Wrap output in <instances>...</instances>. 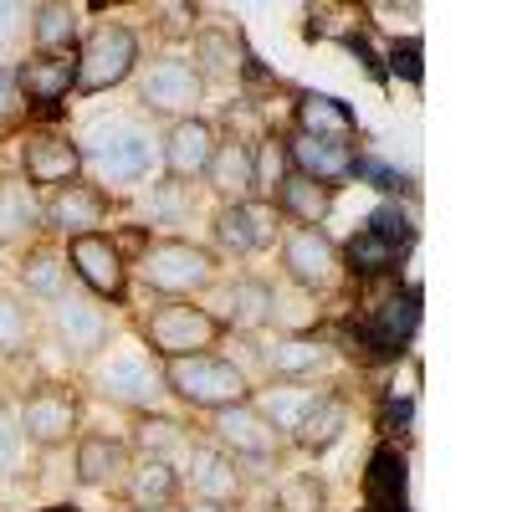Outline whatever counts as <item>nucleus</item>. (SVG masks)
<instances>
[{
    "mask_svg": "<svg viewBox=\"0 0 512 512\" xmlns=\"http://www.w3.org/2000/svg\"><path fill=\"white\" fill-rule=\"evenodd\" d=\"M77 149L98 169V180H144L154 169V139L134 118H98Z\"/></svg>",
    "mask_w": 512,
    "mask_h": 512,
    "instance_id": "f257e3e1",
    "label": "nucleus"
},
{
    "mask_svg": "<svg viewBox=\"0 0 512 512\" xmlns=\"http://www.w3.org/2000/svg\"><path fill=\"white\" fill-rule=\"evenodd\" d=\"M164 390H175L195 410H226V405H246L251 379L216 354H190V359H169Z\"/></svg>",
    "mask_w": 512,
    "mask_h": 512,
    "instance_id": "f03ea898",
    "label": "nucleus"
},
{
    "mask_svg": "<svg viewBox=\"0 0 512 512\" xmlns=\"http://www.w3.org/2000/svg\"><path fill=\"white\" fill-rule=\"evenodd\" d=\"M139 272L154 292H169V297H190L200 287L216 282V256L195 241H149L139 251Z\"/></svg>",
    "mask_w": 512,
    "mask_h": 512,
    "instance_id": "7ed1b4c3",
    "label": "nucleus"
},
{
    "mask_svg": "<svg viewBox=\"0 0 512 512\" xmlns=\"http://www.w3.org/2000/svg\"><path fill=\"white\" fill-rule=\"evenodd\" d=\"M134 62H139V41H134V31L128 26H98L88 41L77 47V82L72 88L77 93H103V88H118V82L134 72Z\"/></svg>",
    "mask_w": 512,
    "mask_h": 512,
    "instance_id": "20e7f679",
    "label": "nucleus"
},
{
    "mask_svg": "<svg viewBox=\"0 0 512 512\" xmlns=\"http://www.w3.org/2000/svg\"><path fill=\"white\" fill-rule=\"evenodd\" d=\"M144 333H149V349H154V354H164V359H190V354L216 349L221 318H210V313L195 308V303H164V308L149 313Z\"/></svg>",
    "mask_w": 512,
    "mask_h": 512,
    "instance_id": "39448f33",
    "label": "nucleus"
},
{
    "mask_svg": "<svg viewBox=\"0 0 512 512\" xmlns=\"http://www.w3.org/2000/svg\"><path fill=\"white\" fill-rule=\"evenodd\" d=\"M67 267L88 282L98 297H118L128 292V267H123V256H118V246H113V236H72V246H67Z\"/></svg>",
    "mask_w": 512,
    "mask_h": 512,
    "instance_id": "423d86ee",
    "label": "nucleus"
},
{
    "mask_svg": "<svg viewBox=\"0 0 512 512\" xmlns=\"http://www.w3.org/2000/svg\"><path fill=\"white\" fill-rule=\"evenodd\" d=\"M282 267L297 287L308 292H328L338 282V246L323 236V231H303L297 226L287 241H282Z\"/></svg>",
    "mask_w": 512,
    "mask_h": 512,
    "instance_id": "0eeeda50",
    "label": "nucleus"
},
{
    "mask_svg": "<svg viewBox=\"0 0 512 512\" xmlns=\"http://www.w3.org/2000/svg\"><path fill=\"white\" fill-rule=\"evenodd\" d=\"M415 328H420V297H415V292H405V297H384L379 308L364 313V323H359V344H364L369 354H400L410 338H415Z\"/></svg>",
    "mask_w": 512,
    "mask_h": 512,
    "instance_id": "6e6552de",
    "label": "nucleus"
},
{
    "mask_svg": "<svg viewBox=\"0 0 512 512\" xmlns=\"http://www.w3.org/2000/svg\"><path fill=\"white\" fill-rule=\"evenodd\" d=\"M72 431H77V400L67 390H57V384L36 390L21 405V436L31 446H62V441H72Z\"/></svg>",
    "mask_w": 512,
    "mask_h": 512,
    "instance_id": "1a4fd4ad",
    "label": "nucleus"
},
{
    "mask_svg": "<svg viewBox=\"0 0 512 512\" xmlns=\"http://www.w3.org/2000/svg\"><path fill=\"white\" fill-rule=\"evenodd\" d=\"M287 144V164H292V175H303L313 185H328L333 180H349L354 175V144H338V139H308V134H292L282 139Z\"/></svg>",
    "mask_w": 512,
    "mask_h": 512,
    "instance_id": "9d476101",
    "label": "nucleus"
},
{
    "mask_svg": "<svg viewBox=\"0 0 512 512\" xmlns=\"http://www.w3.org/2000/svg\"><path fill=\"white\" fill-rule=\"evenodd\" d=\"M52 328L72 359H93L98 349H108V313L88 303V297H57Z\"/></svg>",
    "mask_w": 512,
    "mask_h": 512,
    "instance_id": "9b49d317",
    "label": "nucleus"
},
{
    "mask_svg": "<svg viewBox=\"0 0 512 512\" xmlns=\"http://www.w3.org/2000/svg\"><path fill=\"white\" fill-rule=\"evenodd\" d=\"M164 169L175 180H200L210 159H216V128H210L205 118H180L175 128L164 134Z\"/></svg>",
    "mask_w": 512,
    "mask_h": 512,
    "instance_id": "f8f14e48",
    "label": "nucleus"
},
{
    "mask_svg": "<svg viewBox=\"0 0 512 512\" xmlns=\"http://www.w3.org/2000/svg\"><path fill=\"white\" fill-rule=\"evenodd\" d=\"M200 93H205L200 67H190V62H180V57L154 62L149 77H144V103H149L154 113H190V108L200 103Z\"/></svg>",
    "mask_w": 512,
    "mask_h": 512,
    "instance_id": "ddd939ff",
    "label": "nucleus"
},
{
    "mask_svg": "<svg viewBox=\"0 0 512 512\" xmlns=\"http://www.w3.org/2000/svg\"><path fill=\"white\" fill-rule=\"evenodd\" d=\"M216 441L236 456H272L277 451V425L256 410V405H226L216 410Z\"/></svg>",
    "mask_w": 512,
    "mask_h": 512,
    "instance_id": "4468645a",
    "label": "nucleus"
},
{
    "mask_svg": "<svg viewBox=\"0 0 512 512\" xmlns=\"http://www.w3.org/2000/svg\"><path fill=\"white\" fill-rule=\"evenodd\" d=\"M26 164V185H77V169H82V149L72 139H57V134H41L26 144L21 154Z\"/></svg>",
    "mask_w": 512,
    "mask_h": 512,
    "instance_id": "2eb2a0df",
    "label": "nucleus"
},
{
    "mask_svg": "<svg viewBox=\"0 0 512 512\" xmlns=\"http://www.w3.org/2000/svg\"><path fill=\"white\" fill-rule=\"evenodd\" d=\"M41 216H47L57 231H67V236H93L103 226V216H108V195L93 190V185H62Z\"/></svg>",
    "mask_w": 512,
    "mask_h": 512,
    "instance_id": "dca6fc26",
    "label": "nucleus"
},
{
    "mask_svg": "<svg viewBox=\"0 0 512 512\" xmlns=\"http://www.w3.org/2000/svg\"><path fill=\"white\" fill-rule=\"evenodd\" d=\"M98 390L118 405H149L164 390V379L144 364V354H118L108 369H98Z\"/></svg>",
    "mask_w": 512,
    "mask_h": 512,
    "instance_id": "f3484780",
    "label": "nucleus"
},
{
    "mask_svg": "<svg viewBox=\"0 0 512 512\" xmlns=\"http://www.w3.org/2000/svg\"><path fill=\"white\" fill-rule=\"evenodd\" d=\"M216 241L236 256L262 251L272 241V210H262V205H221L216 210Z\"/></svg>",
    "mask_w": 512,
    "mask_h": 512,
    "instance_id": "a211bd4d",
    "label": "nucleus"
},
{
    "mask_svg": "<svg viewBox=\"0 0 512 512\" xmlns=\"http://www.w3.org/2000/svg\"><path fill=\"white\" fill-rule=\"evenodd\" d=\"M190 482L200 492V502L210 507H226L241 497V472H236V461L226 451H210V446H195L190 451Z\"/></svg>",
    "mask_w": 512,
    "mask_h": 512,
    "instance_id": "6ab92c4d",
    "label": "nucleus"
},
{
    "mask_svg": "<svg viewBox=\"0 0 512 512\" xmlns=\"http://www.w3.org/2000/svg\"><path fill=\"white\" fill-rule=\"evenodd\" d=\"M297 134L349 144V139H354V113H349V103H344V98L303 93V98H297Z\"/></svg>",
    "mask_w": 512,
    "mask_h": 512,
    "instance_id": "aec40b11",
    "label": "nucleus"
},
{
    "mask_svg": "<svg viewBox=\"0 0 512 512\" xmlns=\"http://www.w3.org/2000/svg\"><path fill=\"white\" fill-rule=\"evenodd\" d=\"M77 82V67L67 57H31L16 72V93H26L31 103H62Z\"/></svg>",
    "mask_w": 512,
    "mask_h": 512,
    "instance_id": "412c9836",
    "label": "nucleus"
},
{
    "mask_svg": "<svg viewBox=\"0 0 512 512\" xmlns=\"http://www.w3.org/2000/svg\"><path fill=\"white\" fill-rule=\"evenodd\" d=\"M180 492V472L159 456H144L134 472H128V502H134L139 512H164L169 502H175Z\"/></svg>",
    "mask_w": 512,
    "mask_h": 512,
    "instance_id": "4be33fe9",
    "label": "nucleus"
},
{
    "mask_svg": "<svg viewBox=\"0 0 512 512\" xmlns=\"http://www.w3.org/2000/svg\"><path fill=\"white\" fill-rule=\"evenodd\" d=\"M205 180L226 205H246V195H251V149L246 144H216V159H210Z\"/></svg>",
    "mask_w": 512,
    "mask_h": 512,
    "instance_id": "5701e85b",
    "label": "nucleus"
},
{
    "mask_svg": "<svg viewBox=\"0 0 512 512\" xmlns=\"http://www.w3.org/2000/svg\"><path fill=\"white\" fill-rule=\"evenodd\" d=\"M364 497L374 512H405V461L400 451H374L369 472H364Z\"/></svg>",
    "mask_w": 512,
    "mask_h": 512,
    "instance_id": "b1692460",
    "label": "nucleus"
},
{
    "mask_svg": "<svg viewBox=\"0 0 512 512\" xmlns=\"http://www.w3.org/2000/svg\"><path fill=\"white\" fill-rule=\"evenodd\" d=\"M128 472V451L108 436H88L77 446V482L82 487H113Z\"/></svg>",
    "mask_w": 512,
    "mask_h": 512,
    "instance_id": "393cba45",
    "label": "nucleus"
},
{
    "mask_svg": "<svg viewBox=\"0 0 512 512\" xmlns=\"http://www.w3.org/2000/svg\"><path fill=\"white\" fill-rule=\"evenodd\" d=\"M349 431V405L338 400V395H323L308 415H303V425H297V446L303 451H328V446H338V436Z\"/></svg>",
    "mask_w": 512,
    "mask_h": 512,
    "instance_id": "a878e982",
    "label": "nucleus"
},
{
    "mask_svg": "<svg viewBox=\"0 0 512 512\" xmlns=\"http://www.w3.org/2000/svg\"><path fill=\"white\" fill-rule=\"evenodd\" d=\"M41 226V205L26 180H0V241H21Z\"/></svg>",
    "mask_w": 512,
    "mask_h": 512,
    "instance_id": "bb28decb",
    "label": "nucleus"
},
{
    "mask_svg": "<svg viewBox=\"0 0 512 512\" xmlns=\"http://www.w3.org/2000/svg\"><path fill=\"white\" fill-rule=\"evenodd\" d=\"M277 205H282L303 231H313L328 210H333V190H328V185H313V180H303V175H287L282 190H277Z\"/></svg>",
    "mask_w": 512,
    "mask_h": 512,
    "instance_id": "cd10ccee",
    "label": "nucleus"
},
{
    "mask_svg": "<svg viewBox=\"0 0 512 512\" xmlns=\"http://www.w3.org/2000/svg\"><path fill=\"white\" fill-rule=\"evenodd\" d=\"M318 400H323V395L308 390V384L282 379V384H272V390L262 395V415L277 425V431H297V425H303V415H308Z\"/></svg>",
    "mask_w": 512,
    "mask_h": 512,
    "instance_id": "c85d7f7f",
    "label": "nucleus"
},
{
    "mask_svg": "<svg viewBox=\"0 0 512 512\" xmlns=\"http://www.w3.org/2000/svg\"><path fill=\"white\" fill-rule=\"evenodd\" d=\"M400 256H405L400 246H390L384 236H374V231L364 226V231H359V236L344 246V256H338V262H349L359 277H379V272H390V267L400 262Z\"/></svg>",
    "mask_w": 512,
    "mask_h": 512,
    "instance_id": "c756f323",
    "label": "nucleus"
},
{
    "mask_svg": "<svg viewBox=\"0 0 512 512\" xmlns=\"http://www.w3.org/2000/svg\"><path fill=\"white\" fill-rule=\"evenodd\" d=\"M272 318V287L267 282H236L226 292V323L231 328H262Z\"/></svg>",
    "mask_w": 512,
    "mask_h": 512,
    "instance_id": "7c9ffc66",
    "label": "nucleus"
},
{
    "mask_svg": "<svg viewBox=\"0 0 512 512\" xmlns=\"http://www.w3.org/2000/svg\"><path fill=\"white\" fill-rule=\"evenodd\" d=\"M31 36H36L41 57H57L62 47H72V36H77L72 6H36L31 11Z\"/></svg>",
    "mask_w": 512,
    "mask_h": 512,
    "instance_id": "2f4dec72",
    "label": "nucleus"
},
{
    "mask_svg": "<svg viewBox=\"0 0 512 512\" xmlns=\"http://www.w3.org/2000/svg\"><path fill=\"white\" fill-rule=\"evenodd\" d=\"M134 446H139L144 456L169 461L175 451H185V425H180V420H164V415H144V420L134 425Z\"/></svg>",
    "mask_w": 512,
    "mask_h": 512,
    "instance_id": "473e14b6",
    "label": "nucleus"
},
{
    "mask_svg": "<svg viewBox=\"0 0 512 512\" xmlns=\"http://www.w3.org/2000/svg\"><path fill=\"white\" fill-rule=\"evenodd\" d=\"M323 359H328V349L318 344V338H287V344L272 349V374H277V379H303V374H313Z\"/></svg>",
    "mask_w": 512,
    "mask_h": 512,
    "instance_id": "72a5a7b5",
    "label": "nucleus"
},
{
    "mask_svg": "<svg viewBox=\"0 0 512 512\" xmlns=\"http://www.w3.org/2000/svg\"><path fill=\"white\" fill-rule=\"evenodd\" d=\"M287 175H292V169H287V144H282L277 134L262 139V149L251 154V190H256V195H277Z\"/></svg>",
    "mask_w": 512,
    "mask_h": 512,
    "instance_id": "f704fd0d",
    "label": "nucleus"
},
{
    "mask_svg": "<svg viewBox=\"0 0 512 512\" xmlns=\"http://www.w3.org/2000/svg\"><path fill=\"white\" fill-rule=\"evenodd\" d=\"M67 256H52V251H36L26 256V267H21V282L41 297H67Z\"/></svg>",
    "mask_w": 512,
    "mask_h": 512,
    "instance_id": "c9c22d12",
    "label": "nucleus"
},
{
    "mask_svg": "<svg viewBox=\"0 0 512 512\" xmlns=\"http://www.w3.org/2000/svg\"><path fill=\"white\" fill-rule=\"evenodd\" d=\"M195 57L205 62L210 77H236L241 72V47H236L231 36H221V31H205L195 41ZM205 72H200V82H205Z\"/></svg>",
    "mask_w": 512,
    "mask_h": 512,
    "instance_id": "e433bc0d",
    "label": "nucleus"
},
{
    "mask_svg": "<svg viewBox=\"0 0 512 512\" xmlns=\"http://www.w3.org/2000/svg\"><path fill=\"white\" fill-rule=\"evenodd\" d=\"M31 344V318L11 292H0V354H21Z\"/></svg>",
    "mask_w": 512,
    "mask_h": 512,
    "instance_id": "4c0bfd02",
    "label": "nucleus"
},
{
    "mask_svg": "<svg viewBox=\"0 0 512 512\" xmlns=\"http://www.w3.org/2000/svg\"><path fill=\"white\" fill-rule=\"evenodd\" d=\"M369 231H374V236H384L390 246H400V251H410V246H415V221L405 216L400 205H379L374 216H369Z\"/></svg>",
    "mask_w": 512,
    "mask_h": 512,
    "instance_id": "58836bf2",
    "label": "nucleus"
},
{
    "mask_svg": "<svg viewBox=\"0 0 512 512\" xmlns=\"http://www.w3.org/2000/svg\"><path fill=\"white\" fill-rule=\"evenodd\" d=\"M282 512H323V482L318 477H287L277 487Z\"/></svg>",
    "mask_w": 512,
    "mask_h": 512,
    "instance_id": "ea45409f",
    "label": "nucleus"
},
{
    "mask_svg": "<svg viewBox=\"0 0 512 512\" xmlns=\"http://www.w3.org/2000/svg\"><path fill=\"white\" fill-rule=\"evenodd\" d=\"M26 456V436H21V415H11L0 405V472H21Z\"/></svg>",
    "mask_w": 512,
    "mask_h": 512,
    "instance_id": "a19ab883",
    "label": "nucleus"
},
{
    "mask_svg": "<svg viewBox=\"0 0 512 512\" xmlns=\"http://www.w3.org/2000/svg\"><path fill=\"white\" fill-rule=\"evenodd\" d=\"M369 16H374V26L379 31H390V36H410L415 41V21H420V11L415 6H369Z\"/></svg>",
    "mask_w": 512,
    "mask_h": 512,
    "instance_id": "79ce46f5",
    "label": "nucleus"
},
{
    "mask_svg": "<svg viewBox=\"0 0 512 512\" xmlns=\"http://www.w3.org/2000/svg\"><path fill=\"white\" fill-rule=\"evenodd\" d=\"M390 67L405 72L410 82H420V41H405V47H395V52H390Z\"/></svg>",
    "mask_w": 512,
    "mask_h": 512,
    "instance_id": "37998d69",
    "label": "nucleus"
},
{
    "mask_svg": "<svg viewBox=\"0 0 512 512\" xmlns=\"http://www.w3.org/2000/svg\"><path fill=\"white\" fill-rule=\"evenodd\" d=\"M21 16H26L21 6H0V47H11V41L21 36V26H26Z\"/></svg>",
    "mask_w": 512,
    "mask_h": 512,
    "instance_id": "c03bdc74",
    "label": "nucleus"
},
{
    "mask_svg": "<svg viewBox=\"0 0 512 512\" xmlns=\"http://www.w3.org/2000/svg\"><path fill=\"white\" fill-rule=\"evenodd\" d=\"M11 103H16V72H6V67H0V118L11 113Z\"/></svg>",
    "mask_w": 512,
    "mask_h": 512,
    "instance_id": "a18cd8bd",
    "label": "nucleus"
},
{
    "mask_svg": "<svg viewBox=\"0 0 512 512\" xmlns=\"http://www.w3.org/2000/svg\"><path fill=\"white\" fill-rule=\"evenodd\" d=\"M190 512H221V507H210V502H200V507H190Z\"/></svg>",
    "mask_w": 512,
    "mask_h": 512,
    "instance_id": "49530a36",
    "label": "nucleus"
},
{
    "mask_svg": "<svg viewBox=\"0 0 512 512\" xmlns=\"http://www.w3.org/2000/svg\"><path fill=\"white\" fill-rule=\"evenodd\" d=\"M57 512H77V507H57Z\"/></svg>",
    "mask_w": 512,
    "mask_h": 512,
    "instance_id": "de8ad7c7",
    "label": "nucleus"
}]
</instances>
